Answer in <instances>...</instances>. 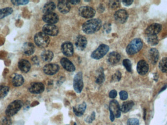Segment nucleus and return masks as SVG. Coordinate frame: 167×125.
I'll return each instance as SVG.
<instances>
[{
  "label": "nucleus",
  "mask_w": 167,
  "mask_h": 125,
  "mask_svg": "<svg viewBox=\"0 0 167 125\" xmlns=\"http://www.w3.org/2000/svg\"><path fill=\"white\" fill-rule=\"evenodd\" d=\"M34 42L36 45L41 48H45L50 43V39L48 35L44 32H38L34 36Z\"/></svg>",
  "instance_id": "obj_2"
},
{
  "label": "nucleus",
  "mask_w": 167,
  "mask_h": 125,
  "mask_svg": "<svg viewBox=\"0 0 167 125\" xmlns=\"http://www.w3.org/2000/svg\"><path fill=\"white\" fill-rule=\"evenodd\" d=\"M127 125H139V120L136 118H130L127 120Z\"/></svg>",
  "instance_id": "obj_38"
},
{
  "label": "nucleus",
  "mask_w": 167,
  "mask_h": 125,
  "mask_svg": "<svg viewBox=\"0 0 167 125\" xmlns=\"http://www.w3.org/2000/svg\"><path fill=\"white\" fill-rule=\"evenodd\" d=\"M59 11L63 14H66L71 10V5L69 2L66 1H59L57 5Z\"/></svg>",
  "instance_id": "obj_19"
},
{
  "label": "nucleus",
  "mask_w": 167,
  "mask_h": 125,
  "mask_svg": "<svg viewBox=\"0 0 167 125\" xmlns=\"http://www.w3.org/2000/svg\"><path fill=\"white\" fill-rule=\"evenodd\" d=\"M102 26V22L100 19H91L83 24L82 30L86 34H91L99 30Z\"/></svg>",
  "instance_id": "obj_1"
},
{
  "label": "nucleus",
  "mask_w": 167,
  "mask_h": 125,
  "mask_svg": "<svg viewBox=\"0 0 167 125\" xmlns=\"http://www.w3.org/2000/svg\"><path fill=\"white\" fill-rule=\"evenodd\" d=\"M134 102L133 101H127L123 103L120 107L121 111L123 112H127L132 108L134 106Z\"/></svg>",
  "instance_id": "obj_28"
},
{
  "label": "nucleus",
  "mask_w": 167,
  "mask_h": 125,
  "mask_svg": "<svg viewBox=\"0 0 167 125\" xmlns=\"http://www.w3.org/2000/svg\"><path fill=\"white\" fill-rule=\"evenodd\" d=\"M74 125H76V123L74 124Z\"/></svg>",
  "instance_id": "obj_45"
},
{
  "label": "nucleus",
  "mask_w": 167,
  "mask_h": 125,
  "mask_svg": "<svg viewBox=\"0 0 167 125\" xmlns=\"http://www.w3.org/2000/svg\"><path fill=\"white\" fill-rule=\"evenodd\" d=\"M123 4H124V5L127 7L131 5V4H133V1H131V0H127V1H123Z\"/></svg>",
  "instance_id": "obj_42"
},
{
  "label": "nucleus",
  "mask_w": 167,
  "mask_h": 125,
  "mask_svg": "<svg viewBox=\"0 0 167 125\" xmlns=\"http://www.w3.org/2000/svg\"><path fill=\"white\" fill-rule=\"evenodd\" d=\"M109 108L110 113H112L116 118H119L121 116L120 107L119 103L116 100H114L110 102Z\"/></svg>",
  "instance_id": "obj_9"
},
{
  "label": "nucleus",
  "mask_w": 167,
  "mask_h": 125,
  "mask_svg": "<svg viewBox=\"0 0 167 125\" xmlns=\"http://www.w3.org/2000/svg\"><path fill=\"white\" fill-rule=\"evenodd\" d=\"M22 52L26 55H32L35 52V47L31 43H24L22 48Z\"/></svg>",
  "instance_id": "obj_23"
},
{
  "label": "nucleus",
  "mask_w": 167,
  "mask_h": 125,
  "mask_svg": "<svg viewBox=\"0 0 167 125\" xmlns=\"http://www.w3.org/2000/svg\"><path fill=\"white\" fill-rule=\"evenodd\" d=\"M121 56L117 52H110L107 57V61L108 63L112 65H116L120 61Z\"/></svg>",
  "instance_id": "obj_18"
},
{
  "label": "nucleus",
  "mask_w": 167,
  "mask_h": 125,
  "mask_svg": "<svg viewBox=\"0 0 167 125\" xmlns=\"http://www.w3.org/2000/svg\"><path fill=\"white\" fill-rule=\"evenodd\" d=\"M148 57L151 63L155 64L158 60L159 57L158 51L155 48H152L149 52Z\"/></svg>",
  "instance_id": "obj_21"
},
{
  "label": "nucleus",
  "mask_w": 167,
  "mask_h": 125,
  "mask_svg": "<svg viewBox=\"0 0 167 125\" xmlns=\"http://www.w3.org/2000/svg\"><path fill=\"white\" fill-rule=\"evenodd\" d=\"M117 93L116 91L113 89L112 91H110V93H109V96L110 98H112L114 99V98H116L117 96Z\"/></svg>",
  "instance_id": "obj_41"
},
{
  "label": "nucleus",
  "mask_w": 167,
  "mask_h": 125,
  "mask_svg": "<svg viewBox=\"0 0 167 125\" xmlns=\"http://www.w3.org/2000/svg\"><path fill=\"white\" fill-rule=\"evenodd\" d=\"M9 91V87L7 86H2L0 87V98H3L7 95Z\"/></svg>",
  "instance_id": "obj_33"
},
{
  "label": "nucleus",
  "mask_w": 167,
  "mask_h": 125,
  "mask_svg": "<svg viewBox=\"0 0 167 125\" xmlns=\"http://www.w3.org/2000/svg\"><path fill=\"white\" fill-rule=\"evenodd\" d=\"M13 12V9L11 7H5L0 9V19L11 15Z\"/></svg>",
  "instance_id": "obj_29"
},
{
  "label": "nucleus",
  "mask_w": 167,
  "mask_h": 125,
  "mask_svg": "<svg viewBox=\"0 0 167 125\" xmlns=\"http://www.w3.org/2000/svg\"><path fill=\"white\" fill-rule=\"evenodd\" d=\"M98 77L96 78V83L97 84H101L102 83L104 82L105 81V75L104 74L103 69L102 68L101 69L99 70V74H98Z\"/></svg>",
  "instance_id": "obj_32"
},
{
  "label": "nucleus",
  "mask_w": 167,
  "mask_h": 125,
  "mask_svg": "<svg viewBox=\"0 0 167 125\" xmlns=\"http://www.w3.org/2000/svg\"><path fill=\"white\" fill-rule=\"evenodd\" d=\"M56 9V5L54 2H48L45 4L43 11L45 14L53 12Z\"/></svg>",
  "instance_id": "obj_25"
},
{
  "label": "nucleus",
  "mask_w": 167,
  "mask_h": 125,
  "mask_svg": "<svg viewBox=\"0 0 167 125\" xmlns=\"http://www.w3.org/2000/svg\"><path fill=\"white\" fill-rule=\"evenodd\" d=\"M110 48L109 46L105 44H102L98 46L96 50L91 53V57L92 58L95 60H99L103 58L109 52Z\"/></svg>",
  "instance_id": "obj_5"
},
{
  "label": "nucleus",
  "mask_w": 167,
  "mask_h": 125,
  "mask_svg": "<svg viewBox=\"0 0 167 125\" xmlns=\"http://www.w3.org/2000/svg\"><path fill=\"white\" fill-rule=\"evenodd\" d=\"M84 87L83 80V74L82 72H78L73 80V87L74 90L78 93H80L82 91Z\"/></svg>",
  "instance_id": "obj_6"
},
{
  "label": "nucleus",
  "mask_w": 167,
  "mask_h": 125,
  "mask_svg": "<svg viewBox=\"0 0 167 125\" xmlns=\"http://www.w3.org/2000/svg\"><path fill=\"white\" fill-rule=\"evenodd\" d=\"M12 4L15 5H25L28 3V1H11Z\"/></svg>",
  "instance_id": "obj_39"
},
{
  "label": "nucleus",
  "mask_w": 167,
  "mask_h": 125,
  "mask_svg": "<svg viewBox=\"0 0 167 125\" xmlns=\"http://www.w3.org/2000/svg\"><path fill=\"white\" fill-rule=\"evenodd\" d=\"M53 53L50 50H45L41 54V58L44 61L50 62L53 58Z\"/></svg>",
  "instance_id": "obj_26"
},
{
  "label": "nucleus",
  "mask_w": 167,
  "mask_h": 125,
  "mask_svg": "<svg viewBox=\"0 0 167 125\" xmlns=\"http://www.w3.org/2000/svg\"><path fill=\"white\" fill-rule=\"evenodd\" d=\"M159 67L162 72L167 73V57L164 58L160 61Z\"/></svg>",
  "instance_id": "obj_30"
},
{
  "label": "nucleus",
  "mask_w": 167,
  "mask_h": 125,
  "mask_svg": "<svg viewBox=\"0 0 167 125\" xmlns=\"http://www.w3.org/2000/svg\"><path fill=\"white\" fill-rule=\"evenodd\" d=\"M61 50L66 56H72L74 52V48L72 43L69 42H64L61 46Z\"/></svg>",
  "instance_id": "obj_10"
},
{
  "label": "nucleus",
  "mask_w": 167,
  "mask_h": 125,
  "mask_svg": "<svg viewBox=\"0 0 167 125\" xmlns=\"http://www.w3.org/2000/svg\"><path fill=\"white\" fill-rule=\"evenodd\" d=\"M69 3H71V4H73V5H77V4H78V3H79L80 2V1H77V0H74V1H69Z\"/></svg>",
  "instance_id": "obj_43"
},
{
  "label": "nucleus",
  "mask_w": 167,
  "mask_h": 125,
  "mask_svg": "<svg viewBox=\"0 0 167 125\" xmlns=\"http://www.w3.org/2000/svg\"><path fill=\"white\" fill-rule=\"evenodd\" d=\"M79 13L82 17L91 18L94 16L96 12L94 9L92 7H82L79 9Z\"/></svg>",
  "instance_id": "obj_7"
},
{
  "label": "nucleus",
  "mask_w": 167,
  "mask_h": 125,
  "mask_svg": "<svg viewBox=\"0 0 167 125\" xmlns=\"http://www.w3.org/2000/svg\"><path fill=\"white\" fill-rule=\"evenodd\" d=\"M128 13L127 11L124 9H120L117 11L114 14V18L117 22L124 24L127 20Z\"/></svg>",
  "instance_id": "obj_11"
},
{
  "label": "nucleus",
  "mask_w": 167,
  "mask_h": 125,
  "mask_svg": "<svg viewBox=\"0 0 167 125\" xmlns=\"http://www.w3.org/2000/svg\"><path fill=\"white\" fill-rule=\"evenodd\" d=\"M162 28V26L158 24H153L149 26L148 28H147L145 33L148 36L149 35H156L160 32Z\"/></svg>",
  "instance_id": "obj_14"
},
{
  "label": "nucleus",
  "mask_w": 167,
  "mask_h": 125,
  "mask_svg": "<svg viewBox=\"0 0 167 125\" xmlns=\"http://www.w3.org/2000/svg\"><path fill=\"white\" fill-rule=\"evenodd\" d=\"M45 90V86L43 83L36 82L33 83L29 88V91L34 94H40Z\"/></svg>",
  "instance_id": "obj_15"
},
{
  "label": "nucleus",
  "mask_w": 167,
  "mask_h": 125,
  "mask_svg": "<svg viewBox=\"0 0 167 125\" xmlns=\"http://www.w3.org/2000/svg\"><path fill=\"white\" fill-rule=\"evenodd\" d=\"M121 77H122L121 73L119 71H117L112 76V80L114 82H118L120 80Z\"/></svg>",
  "instance_id": "obj_36"
},
{
  "label": "nucleus",
  "mask_w": 167,
  "mask_h": 125,
  "mask_svg": "<svg viewBox=\"0 0 167 125\" xmlns=\"http://www.w3.org/2000/svg\"><path fill=\"white\" fill-rule=\"evenodd\" d=\"M24 82V79L22 76L20 74H16L12 79V84L16 87L22 86Z\"/></svg>",
  "instance_id": "obj_27"
},
{
  "label": "nucleus",
  "mask_w": 167,
  "mask_h": 125,
  "mask_svg": "<svg viewBox=\"0 0 167 125\" xmlns=\"http://www.w3.org/2000/svg\"><path fill=\"white\" fill-rule=\"evenodd\" d=\"M147 41L150 45L155 46L158 43V39L156 35H149L148 36Z\"/></svg>",
  "instance_id": "obj_31"
},
{
  "label": "nucleus",
  "mask_w": 167,
  "mask_h": 125,
  "mask_svg": "<svg viewBox=\"0 0 167 125\" xmlns=\"http://www.w3.org/2000/svg\"><path fill=\"white\" fill-rule=\"evenodd\" d=\"M43 31L47 35L55 36L57 35L59 33L58 28L54 24H45L43 28Z\"/></svg>",
  "instance_id": "obj_8"
},
{
  "label": "nucleus",
  "mask_w": 167,
  "mask_h": 125,
  "mask_svg": "<svg viewBox=\"0 0 167 125\" xmlns=\"http://www.w3.org/2000/svg\"><path fill=\"white\" fill-rule=\"evenodd\" d=\"M43 20L45 22L48 23V24H54L58 22L59 17L57 14L52 12L44 14Z\"/></svg>",
  "instance_id": "obj_13"
},
{
  "label": "nucleus",
  "mask_w": 167,
  "mask_h": 125,
  "mask_svg": "<svg viewBox=\"0 0 167 125\" xmlns=\"http://www.w3.org/2000/svg\"><path fill=\"white\" fill-rule=\"evenodd\" d=\"M2 123L3 125H11L12 120L11 119V117L8 116L4 117V118H3Z\"/></svg>",
  "instance_id": "obj_35"
},
{
  "label": "nucleus",
  "mask_w": 167,
  "mask_h": 125,
  "mask_svg": "<svg viewBox=\"0 0 167 125\" xmlns=\"http://www.w3.org/2000/svg\"><path fill=\"white\" fill-rule=\"evenodd\" d=\"M123 65L125 67L126 70L129 72H131L132 70V65L131 61L129 59H125L123 61Z\"/></svg>",
  "instance_id": "obj_34"
},
{
  "label": "nucleus",
  "mask_w": 167,
  "mask_h": 125,
  "mask_svg": "<svg viewBox=\"0 0 167 125\" xmlns=\"http://www.w3.org/2000/svg\"><path fill=\"white\" fill-rule=\"evenodd\" d=\"M18 67L22 72L27 73L30 69L31 65L28 60L23 59L19 61L18 63Z\"/></svg>",
  "instance_id": "obj_22"
},
{
  "label": "nucleus",
  "mask_w": 167,
  "mask_h": 125,
  "mask_svg": "<svg viewBox=\"0 0 167 125\" xmlns=\"http://www.w3.org/2000/svg\"><path fill=\"white\" fill-rule=\"evenodd\" d=\"M143 46V43L140 39H135L131 42L126 48V52L129 55H133L140 51Z\"/></svg>",
  "instance_id": "obj_3"
},
{
  "label": "nucleus",
  "mask_w": 167,
  "mask_h": 125,
  "mask_svg": "<svg viewBox=\"0 0 167 125\" xmlns=\"http://www.w3.org/2000/svg\"><path fill=\"white\" fill-rule=\"evenodd\" d=\"M119 95H120L121 99L122 100H126L127 99L128 97V94L126 91H121L119 93Z\"/></svg>",
  "instance_id": "obj_40"
},
{
  "label": "nucleus",
  "mask_w": 167,
  "mask_h": 125,
  "mask_svg": "<svg viewBox=\"0 0 167 125\" xmlns=\"http://www.w3.org/2000/svg\"><path fill=\"white\" fill-rule=\"evenodd\" d=\"M114 118H115V116H114V115L112 113L110 112V119L111 121L114 122Z\"/></svg>",
  "instance_id": "obj_44"
},
{
  "label": "nucleus",
  "mask_w": 167,
  "mask_h": 125,
  "mask_svg": "<svg viewBox=\"0 0 167 125\" xmlns=\"http://www.w3.org/2000/svg\"><path fill=\"white\" fill-rule=\"evenodd\" d=\"M109 5L112 9H117L120 5V2L118 1H111L110 2Z\"/></svg>",
  "instance_id": "obj_37"
},
{
  "label": "nucleus",
  "mask_w": 167,
  "mask_h": 125,
  "mask_svg": "<svg viewBox=\"0 0 167 125\" xmlns=\"http://www.w3.org/2000/svg\"><path fill=\"white\" fill-rule=\"evenodd\" d=\"M149 67L148 63L144 60H141L137 65V70L140 75H144L148 72Z\"/></svg>",
  "instance_id": "obj_17"
},
{
  "label": "nucleus",
  "mask_w": 167,
  "mask_h": 125,
  "mask_svg": "<svg viewBox=\"0 0 167 125\" xmlns=\"http://www.w3.org/2000/svg\"><path fill=\"white\" fill-rule=\"evenodd\" d=\"M86 108V104L85 102H83L82 104H80L76 108L73 107V111L76 116H81L83 114V113H84Z\"/></svg>",
  "instance_id": "obj_24"
},
{
  "label": "nucleus",
  "mask_w": 167,
  "mask_h": 125,
  "mask_svg": "<svg viewBox=\"0 0 167 125\" xmlns=\"http://www.w3.org/2000/svg\"><path fill=\"white\" fill-rule=\"evenodd\" d=\"M59 70V66L56 63H48L44 67V72L48 75H53Z\"/></svg>",
  "instance_id": "obj_12"
},
{
  "label": "nucleus",
  "mask_w": 167,
  "mask_h": 125,
  "mask_svg": "<svg viewBox=\"0 0 167 125\" xmlns=\"http://www.w3.org/2000/svg\"><path fill=\"white\" fill-rule=\"evenodd\" d=\"M61 64L65 70L69 72H73L75 70V67L73 63L66 58H62L60 61Z\"/></svg>",
  "instance_id": "obj_20"
},
{
  "label": "nucleus",
  "mask_w": 167,
  "mask_h": 125,
  "mask_svg": "<svg viewBox=\"0 0 167 125\" xmlns=\"http://www.w3.org/2000/svg\"><path fill=\"white\" fill-rule=\"evenodd\" d=\"M87 43L88 42L86 38L82 35H80L76 38L75 46L78 50H83L86 48Z\"/></svg>",
  "instance_id": "obj_16"
},
{
  "label": "nucleus",
  "mask_w": 167,
  "mask_h": 125,
  "mask_svg": "<svg viewBox=\"0 0 167 125\" xmlns=\"http://www.w3.org/2000/svg\"><path fill=\"white\" fill-rule=\"evenodd\" d=\"M22 106V102L21 100H17L13 101L7 106L5 113L7 116L11 117L18 112Z\"/></svg>",
  "instance_id": "obj_4"
}]
</instances>
